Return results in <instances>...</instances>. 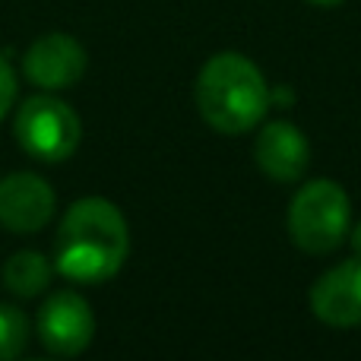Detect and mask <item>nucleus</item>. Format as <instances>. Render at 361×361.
I'll use <instances>...</instances> for the list:
<instances>
[{
	"label": "nucleus",
	"mask_w": 361,
	"mask_h": 361,
	"mask_svg": "<svg viewBox=\"0 0 361 361\" xmlns=\"http://www.w3.org/2000/svg\"><path fill=\"white\" fill-rule=\"evenodd\" d=\"M13 133L19 146L38 162H63L80 146L82 124L73 108L57 95H32L19 105Z\"/></svg>",
	"instance_id": "20e7f679"
},
{
	"label": "nucleus",
	"mask_w": 361,
	"mask_h": 361,
	"mask_svg": "<svg viewBox=\"0 0 361 361\" xmlns=\"http://www.w3.org/2000/svg\"><path fill=\"white\" fill-rule=\"evenodd\" d=\"M130 254V228L114 203L86 197L57 225L54 267L73 282H105L118 276Z\"/></svg>",
	"instance_id": "f257e3e1"
},
{
	"label": "nucleus",
	"mask_w": 361,
	"mask_h": 361,
	"mask_svg": "<svg viewBox=\"0 0 361 361\" xmlns=\"http://www.w3.org/2000/svg\"><path fill=\"white\" fill-rule=\"evenodd\" d=\"M38 339L51 355L73 358L89 349L95 336V314L80 292H54L38 307Z\"/></svg>",
	"instance_id": "39448f33"
},
{
	"label": "nucleus",
	"mask_w": 361,
	"mask_h": 361,
	"mask_svg": "<svg viewBox=\"0 0 361 361\" xmlns=\"http://www.w3.org/2000/svg\"><path fill=\"white\" fill-rule=\"evenodd\" d=\"M193 95L203 121L219 133L254 130L273 105V92L260 67L235 51H222L203 63Z\"/></svg>",
	"instance_id": "f03ea898"
},
{
	"label": "nucleus",
	"mask_w": 361,
	"mask_h": 361,
	"mask_svg": "<svg viewBox=\"0 0 361 361\" xmlns=\"http://www.w3.org/2000/svg\"><path fill=\"white\" fill-rule=\"evenodd\" d=\"M254 162L267 178L279 184H292L307 171L311 162V146L307 137L288 121H273L260 130L254 143Z\"/></svg>",
	"instance_id": "1a4fd4ad"
},
{
	"label": "nucleus",
	"mask_w": 361,
	"mask_h": 361,
	"mask_svg": "<svg viewBox=\"0 0 361 361\" xmlns=\"http://www.w3.org/2000/svg\"><path fill=\"white\" fill-rule=\"evenodd\" d=\"M13 99H16V73L6 63V57H0V121L13 108Z\"/></svg>",
	"instance_id": "f8f14e48"
},
{
	"label": "nucleus",
	"mask_w": 361,
	"mask_h": 361,
	"mask_svg": "<svg viewBox=\"0 0 361 361\" xmlns=\"http://www.w3.org/2000/svg\"><path fill=\"white\" fill-rule=\"evenodd\" d=\"M29 343V320L16 305H0V361H16Z\"/></svg>",
	"instance_id": "9b49d317"
},
{
	"label": "nucleus",
	"mask_w": 361,
	"mask_h": 361,
	"mask_svg": "<svg viewBox=\"0 0 361 361\" xmlns=\"http://www.w3.org/2000/svg\"><path fill=\"white\" fill-rule=\"evenodd\" d=\"M54 190L44 178L32 171H16V175L0 178V225L19 235L38 231L54 216Z\"/></svg>",
	"instance_id": "0eeeda50"
},
{
	"label": "nucleus",
	"mask_w": 361,
	"mask_h": 361,
	"mask_svg": "<svg viewBox=\"0 0 361 361\" xmlns=\"http://www.w3.org/2000/svg\"><path fill=\"white\" fill-rule=\"evenodd\" d=\"M311 311L326 326H361V254L314 282Z\"/></svg>",
	"instance_id": "6e6552de"
},
{
	"label": "nucleus",
	"mask_w": 361,
	"mask_h": 361,
	"mask_svg": "<svg viewBox=\"0 0 361 361\" xmlns=\"http://www.w3.org/2000/svg\"><path fill=\"white\" fill-rule=\"evenodd\" d=\"M307 4H317V6H336V4H343V0H307Z\"/></svg>",
	"instance_id": "4468645a"
},
{
	"label": "nucleus",
	"mask_w": 361,
	"mask_h": 361,
	"mask_svg": "<svg viewBox=\"0 0 361 361\" xmlns=\"http://www.w3.org/2000/svg\"><path fill=\"white\" fill-rule=\"evenodd\" d=\"M23 70L38 89H70L86 73V48L67 32H48L35 38L23 57Z\"/></svg>",
	"instance_id": "423d86ee"
},
{
	"label": "nucleus",
	"mask_w": 361,
	"mask_h": 361,
	"mask_svg": "<svg viewBox=\"0 0 361 361\" xmlns=\"http://www.w3.org/2000/svg\"><path fill=\"white\" fill-rule=\"evenodd\" d=\"M51 273H54V263L44 254H38V250H16L4 263L0 279H4L6 292H13L16 298H35V295H42L51 286Z\"/></svg>",
	"instance_id": "9d476101"
},
{
	"label": "nucleus",
	"mask_w": 361,
	"mask_h": 361,
	"mask_svg": "<svg viewBox=\"0 0 361 361\" xmlns=\"http://www.w3.org/2000/svg\"><path fill=\"white\" fill-rule=\"evenodd\" d=\"M352 250H355V254H361V222L355 225V228H352Z\"/></svg>",
	"instance_id": "ddd939ff"
},
{
	"label": "nucleus",
	"mask_w": 361,
	"mask_h": 361,
	"mask_svg": "<svg viewBox=\"0 0 361 361\" xmlns=\"http://www.w3.org/2000/svg\"><path fill=\"white\" fill-rule=\"evenodd\" d=\"M352 203L336 180H307L288 206V235L305 254L324 257L336 250L349 235Z\"/></svg>",
	"instance_id": "7ed1b4c3"
}]
</instances>
